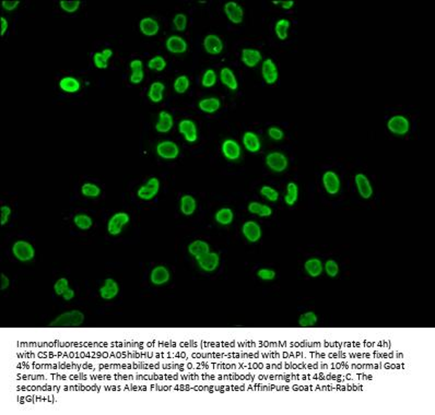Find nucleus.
Returning a JSON list of instances; mask_svg holds the SVG:
<instances>
[{
  "mask_svg": "<svg viewBox=\"0 0 435 415\" xmlns=\"http://www.w3.org/2000/svg\"><path fill=\"white\" fill-rule=\"evenodd\" d=\"M85 322V315L80 310L72 309L60 314L50 323L53 328H78Z\"/></svg>",
  "mask_w": 435,
  "mask_h": 415,
  "instance_id": "1",
  "label": "nucleus"
},
{
  "mask_svg": "<svg viewBox=\"0 0 435 415\" xmlns=\"http://www.w3.org/2000/svg\"><path fill=\"white\" fill-rule=\"evenodd\" d=\"M265 162L267 168L274 173H283L289 168L288 156L280 151H271L266 155Z\"/></svg>",
  "mask_w": 435,
  "mask_h": 415,
  "instance_id": "2",
  "label": "nucleus"
},
{
  "mask_svg": "<svg viewBox=\"0 0 435 415\" xmlns=\"http://www.w3.org/2000/svg\"><path fill=\"white\" fill-rule=\"evenodd\" d=\"M11 251L15 258L21 262H29L35 257V248L26 240H17Z\"/></svg>",
  "mask_w": 435,
  "mask_h": 415,
  "instance_id": "3",
  "label": "nucleus"
},
{
  "mask_svg": "<svg viewBox=\"0 0 435 415\" xmlns=\"http://www.w3.org/2000/svg\"><path fill=\"white\" fill-rule=\"evenodd\" d=\"M411 123L405 115H393L387 120V129L392 135L406 136L410 131Z\"/></svg>",
  "mask_w": 435,
  "mask_h": 415,
  "instance_id": "4",
  "label": "nucleus"
},
{
  "mask_svg": "<svg viewBox=\"0 0 435 415\" xmlns=\"http://www.w3.org/2000/svg\"><path fill=\"white\" fill-rule=\"evenodd\" d=\"M160 190V181L156 177H150L137 190V196L143 201H150L156 197Z\"/></svg>",
  "mask_w": 435,
  "mask_h": 415,
  "instance_id": "5",
  "label": "nucleus"
},
{
  "mask_svg": "<svg viewBox=\"0 0 435 415\" xmlns=\"http://www.w3.org/2000/svg\"><path fill=\"white\" fill-rule=\"evenodd\" d=\"M130 221V217L127 212H117L109 218L107 222V232L112 236H118L122 234L124 227H125Z\"/></svg>",
  "mask_w": 435,
  "mask_h": 415,
  "instance_id": "6",
  "label": "nucleus"
},
{
  "mask_svg": "<svg viewBox=\"0 0 435 415\" xmlns=\"http://www.w3.org/2000/svg\"><path fill=\"white\" fill-rule=\"evenodd\" d=\"M156 154L163 160H175L179 155V147L178 144L171 140H163L160 141L155 147Z\"/></svg>",
  "mask_w": 435,
  "mask_h": 415,
  "instance_id": "7",
  "label": "nucleus"
},
{
  "mask_svg": "<svg viewBox=\"0 0 435 415\" xmlns=\"http://www.w3.org/2000/svg\"><path fill=\"white\" fill-rule=\"evenodd\" d=\"M261 75L262 79L269 86L274 85L279 80V70L277 64L271 58H267L261 62Z\"/></svg>",
  "mask_w": 435,
  "mask_h": 415,
  "instance_id": "8",
  "label": "nucleus"
},
{
  "mask_svg": "<svg viewBox=\"0 0 435 415\" xmlns=\"http://www.w3.org/2000/svg\"><path fill=\"white\" fill-rule=\"evenodd\" d=\"M322 182H323L324 188H325V190H326V192L328 193V195L335 196V195H337L338 192L340 191V188H341L340 177H339V175L337 174L336 172H334V171H326L323 174Z\"/></svg>",
  "mask_w": 435,
  "mask_h": 415,
  "instance_id": "9",
  "label": "nucleus"
},
{
  "mask_svg": "<svg viewBox=\"0 0 435 415\" xmlns=\"http://www.w3.org/2000/svg\"><path fill=\"white\" fill-rule=\"evenodd\" d=\"M223 11L233 24H241L244 21V8L236 2H227L224 4Z\"/></svg>",
  "mask_w": 435,
  "mask_h": 415,
  "instance_id": "10",
  "label": "nucleus"
},
{
  "mask_svg": "<svg viewBox=\"0 0 435 415\" xmlns=\"http://www.w3.org/2000/svg\"><path fill=\"white\" fill-rule=\"evenodd\" d=\"M178 131L189 143H194L198 140V129L194 120L189 118L182 119L178 122Z\"/></svg>",
  "mask_w": 435,
  "mask_h": 415,
  "instance_id": "11",
  "label": "nucleus"
},
{
  "mask_svg": "<svg viewBox=\"0 0 435 415\" xmlns=\"http://www.w3.org/2000/svg\"><path fill=\"white\" fill-rule=\"evenodd\" d=\"M204 48L207 54L212 55V56H217L223 52L224 44L223 40L217 34H208L206 35L203 42Z\"/></svg>",
  "mask_w": 435,
  "mask_h": 415,
  "instance_id": "12",
  "label": "nucleus"
},
{
  "mask_svg": "<svg viewBox=\"0 0 435 415\" xmlns=\"http://www.w3.org/2000/svg\"><path fill=\"white\" fill-rule=\"evenodd\" d=\"M221 151L223 156L229 161H238L242 154V148L238 141L234 139H225L221 144Z\"/></svg>",
  "mask_w": 435,
  "mask_h": 415,
  "instance_id": "13",
  "label": "nucleus"
},
{
  "mask_svg": "<svg viewBox=\"0 0 435 415\" xmlns=\"http://www.w3.org/2000/svg\"><path fill=\"white\" fill-rule=\"evenodd\" d=\"M242 234L250 243H257L261 239L262 231L256 221H246L242 226Z\"/></svg>",
  "mask_w": 435,
  "mask_h": 415,
  "instance_id": "14",
  "label": "nucleus"
},
{
  "mask_svg": "<svg viewBox=\"0 0 435 415\" xmlns=\"http://www.w3.org/2000/svg\"><path fill=\"white\" fill-rule=\"evenodd\" d=\"M165 47H167V51L171 54L181 55L187 52L188 43L182 36L171 35L165 40Z\"/></svg>",
  "mask_w": 435,
  "mask_h": 415,
  "instance_id": "15",
  "label": "nucleus"
},
{
  "mask_svg": "<svg viewBox=\"0 0 435 415\" xmlns=\"http://www.w3.org/2000/svg\"><path fill=\"white\" fill-rule=\"evenodd\" d=\"M241 60L248 68H255L262 60V54L256 48L246 47L241 52Z\"/></svg>",
  "mask_w": 435,
  "mask_h": 415,
  "instance_id": "16",
  "label": "nucleus"
},
{
  "mask_svg": "<svg viewBox=\"0 0 435 415\" xmlns=\"http://www.w3.org/2000/svg\"><path fill=\"white\" fill-rule=\"evenodd\" d=\"M354 183L357 186V189L359 195H360L363 199H370L373 196V187L370 182L369 177L363 174V173H358L354 176Z\"/></svg>",
  "mask_w": 435,
  "mask_h": 415,
  "instance_id": "17",
  "label": "nucleus"
},
{
  "mask_svg": "<svg viewBox=\"0 0 435 415\" xmlns=\"http://www.w3.org/2000/svg\"><path fill=\"white\" fill-rule=\"evenodd\" d=\"M197 264L199 268L205 272H213L216 271L220 265V256L217 253H208L207 255L203 256L202 258L197 260Z\"/></svg>",
  "mask_w": 435,
  "mask_h": 415,
  "instance_id": "18",
  "label": "nucleus"
},
{
  "mask_svg": "<svg viewBox=\"0 0 435 415\" xmlns=\"http://www.w3.org/2000/svg\"><path fill=\"white\" fill-rule=\"evenodd\" d=\"M174 127V117L168 110H161L157 115L155 130L160 134H168Z\"/></svg>",
  "mask_w": 435,
  "mask_h": 415,
  "instance_id": "19",
  "label": "nucleus"
},
{
  "mask_svg": "<svg viewBox=\"0 0 435 415\" xmlns=\"http://www.w3.org/2000/svg\"><path fill=\"white\" fill-rule=\"evenodd\" d=\"M139 30L144 36L153 37L160 31V24L152 17H144L139 21Z\"/></svg>",
  "mask_w": 435,
  "mask_h": 415,
  "instance_id": "20",
  "label": "nucleus"
},
{
  "mask_svg": "<svg viewBox=\"0 0 435 415\" xmlns=\"http://www.w3.org/2000/svg\"><path fill=\"white\" fill-rule=\"evenodd\" d=\"M120 293V285L114 279L107 278L100 288V296L104 301H112Z\"/></svg>",
  "mask_w": 435,
  "mask_h": 415,
  "instance_id": "21",
  "label": "nucleus"
},
{
  "mask_svg": "<svg viewBox=\"0 0 435 415\" xmlns=\"http://www.w3.org/2000/svg\"><path fill=\"white\" fill-rule=\"evenodd\" d=\"M171 279V273L169 269L164 266H156L150 273V281L155 286H161L167 284Z\"/></svg>",
  "mask_w": 435,
  "mask_h": 415,
  "instance_id": "22",
  "label": "nucleus"
},
{
  "mask_svg": "<svg viewBox=\"0 0 435 415\" xmlns=\"http://www.w3.org/2000/svg\"><path fill=\"white\" fill-rule=\"evenodd\" d=\"M220 81L222 82V85L226 87L230 91H236L239 89V81L236 78V74L231 68L229 67H223L220 70L219 73Z\"/></svg>",
  "mask_w": 435,
  "mask_h": 415,
  "instance_id": "23",
  "label": "nucleus"
},
{
  "mask_svg": "<svg viewBox=\"0 0 435 415\" xmlns=\"http://www.w3.org/2000/svg\"><path fill=\"white\" fill-rule=\"evenodd\" d=\"M244 148L251 153H257L261 149V141L259 136L254 131H246L242 137Z\"/></svg>",
  "mask_w": 435,
  "mask_h": 415,
  "instance_id": "24",
  "label": "nucleus"
},
{
  "mask_svg": "<svg viewBox=\"0 0 435 415\" xmlns=\"http://www.w3.org/2000/svg\"><path fill=\"white\" fill-rule=\"evenodd\" d=\"M129 68L131 70L129 81L133 83V85H140L144 79L143 62L140 59H133L129 62Z\"/></svg>",
  "mask_w": 435,
  "mask_h": 415,
  "instance_id": "25",
  "label": "nucleus"
},
{
  "mask_svg": "<svg viewBox=\"0 0 435 415\" xmlns=\"http://www.w3.org/2000/svg\"><path fill=\"white\" fill-rule=\"evenodd\" d=\"M198 108L205 114H215L221 108V100L216 96L202 99L198 102Z\"/></svg>",
  "mask_w": 435,
  "mask_h": 415,
  "instance_id": "26",
  "label": "nucleus"
},
{
  "mask_svg": "<svg viewBox=\"0 0 435 415\" xmlns=\"http://www.w3.org/2000/svg\"><path fill=\"white\" fill-rule=\"evenodd\" d=\"M58 86L63 92L73 94L80 91L81 83L77 78L71 77V75H66V77H63L59 80Z\"/></svg>",
  "mask_w": 435,
  "mask_h": 415,
  "instance_id": "27",
  "label": "nucleus"
},
{
  "mask_svg": "<svg viewBox=\"0 0 435 415\" xmlns=\"http://www.w3.org/2000/svg\"><path fill=\"white\" fill-rule=\"evenodd\" d=\"M164 91H165L164 83L162 81H154L150 85L147 92V96L151 102L157 104L163 101Z\"/></svg>",
  "mask_w": 435,
  "mask_h": 415,
  "instance_id": "28",
  "label": "nucleus"
},
{
  "mask_svg": "<svg viewBox=\"0 0 435 415\" xmlns=\"http://www.w3.org/2000/svg\"><path fill=\"white\" fill-rule=\"evenodd\" d=\"M188 253L196 260H198L199 258H202L203 256L210 253V246L205 240L196 239L188 245Z\"/></svg>",
  "mask_w": 435,
  "mask_h": 415,
  "instance_id": "29",
  "label": "nucleus"
},
{
  "mask_svg": "<svg viewBox=\"0 0 435 415\" xmlns=\"http://www.w3.org/2000/svg\"><path fill=\"white\" fill-rule=\"evenodd\" d=\"M197 209L196 199L190 195H184L179 201V210L185 217H190L195 213Z\"/></svg>",
  "mask_w": 435,
  "mask_h": 415,
  "instance_id": "30",
  "label": "nucleus"
},
{
  "mask_svg": "<svg viewBox=\"0 0 435 415\" xmlns=\"http://www.w3.org/2000/svg\"><path fill=\"white\" fill-rule=\"evenodd\" d=\"M304 269L310 278H319L323 274L324 266L319 258H309L305 261Z\"/></svg>",
  "mask_w": 435,
  "mask_h": 415,
  "instance_id": "31",
  "label": "nucleus"
},
{
  "mask_svg": "<svg viewBox=\"0 0 435 415\" xmlns=\"http://www.w3.org/2000/svg\"><path fill=\"white\" fill-rule=\"evenodd\" d=\"M113 56V51L110 48H104V50L95 53L93 55V64L98 69H107L108 61Z\"/></svg>",
  "mask_w": 435,
  "mask_h": 415,
  "instance_id": "32",
  "label": "nucleus"
},
{
  "mask_svg": "<svg viewBox=\"0 0 435 415\" xmlns=\"http://www.w3.org/2000/svg\"><path fill=\"white\" fill-rule=\"evenodd\" d=\"M247 210L252 214H256L260 218H268L272 214V209L265 203H260L257 201H252L248 203Z\"/></svg>",
  "mask_w": 435,
  "mask_h": 415,
  "instance_id": "33",
  "label": "nucleus"
},
{
  "mask_svg": "<svg viewBox=\"0 0 435 415\" xmlns=\"http://www.w3.org/2000/svg\"><path fill=\"white\" fill-rule=\"evenodd\" d=\"M215 220L220 225H230L234 221V212L231 208H221L216 212Z\"/></svg>",
  "mask_w": 435,
  "mask_h": 415,
  "instance_id": "34",
  "label": "nucleus"
},
{
  "mask_svg": "<svg viewBox=\"0 0 435 415\" xmlns=\"http://www.w3.org/2000/svg\"><path fill=\"white\" fill-rule=\"evenodd\" d=\"M291 26V22L288 19H280L274 24V33L280 40H285L289 36V30Z\"/></svg>",
  "mask_w": 435,
  "mask_h": 415,
  "instance_id": "35",
  "label": "nucleus"
},
{
  "mask_svg": "<svg viewBox=\"0 0 435 415\" xmlns=\"http://www.w3.org/2000/svg\"><path fill=\"white\" fill-rule=\"evenodd\" d=\"M299 199V186L294 182H290L287 185V193L285 196V202L289 206H293Z\"/></svg>",
  "mask_w": 435,
  "mask_h": 415,
  "instance_id": "36",
  "label": "nucleus"
},
{
  "mask_svg": "<svg viewBox=\"0 0 435 415\" xmlns=\"http://www.w3.org/2000/svg\"><path fill=\"white\" fill-rule=\"evenodd\" d=\"M73 224L81 231H88L92 227L93 220L86 213H78L73 218Z\"/></svg>",
  "mask_w": 435,
  "mask_h": 415,
  "instance_id": "37",
  "label": "nucleus"
},
{
  "mask_svg": "<svg viewBox=\"0 0 435 415\" xmlns=\"http://www.w3.org/2000/svg\"><path fill=\"white\" fill-rule=\"evenodd\" d=\"M189 87H190V79L188 75L186 74L178 75L173 82V89L177 94H184L185 92H187Z\"/></svg>",
  "mask_w": 435,
  "mask_h": 415,
  "instance_id": "38",
  "label": "nucleus"
},
{
  "mask_svg": "<svg viewBox=\"0 0 435 415\" xmlns=\"http://www.w3.org/2000/svg\"><path fill=\"white\" fill-rule=\"evenodd\" d=\"M168 66V62L165 58L161 55H156L152 58H150L148 61V68L150 70L155 71V72H162L165 70V68Z\"/></svg>",
  "mask_w": 435,
  "mask_h": 415,
  "instance_id": "39",
  "label": "nucleus"
},
{
  "mask_svg": "<svg viewBox=\"0 0 435 415\" xmlns=\"http://www.w3.org/2000/svg\"><path fill=\"white\" fill-rule=\"evenodd\" d=\"M319 321V317L314 311H307V313L302 314L299 319V324L302 328H310L314 327Z\"/></svg>",
  "mask_w": 435,
  "mask_h": 415,
  "instance_id": "40",
  "label": "nucleus"
},
{
  "mask_svg": "<svg viewBox=\"0 0 435 415\" xmlns=\"http://www.w3.org/2000/svg\"><path fill=\"white\" fill-rule=\"evenodd\" d=\"M218 81V74L213 70V69H207V70L203 73L202 77V86L204 88L210 89L213 88L217 85Z\"/></svg>",
  "mask_w": 435,
  "mask_h": 415,
  "instance_id": "41",
  "label": "nucleus"
},
{
  "mask_svg": "<svg viewBox=\"0 0 435 415\" xmlns=\"http://www.w3.org/2000/svg\"><path fill=\"white\" fill-rule=\"evenodd\" d=\"M81 193L87 198H98L101 195V188L93 183H86L81 186Z\"/></svg>",
  "mask_w": 435,
  "mask_h": 415,
  "instance_id": "42",
  "label": "nucleus"
},
{
  "mask_svg": "<svg viewBox=\"0 0 435 415\" xmlns=\"http://www.w3.org/2000/svg\"><path fill=\"white\" fill-rule=\"evenodd\" d=\"M260 195L265 197L268 201L270 202H277L279 199V192L277 189H274L271 186H262L260 188Z\"/></svg>",
  "mask_w": 435,
  "mask_h": 415,
  "instance_id": "43",
  "label": "nucleus"
},
{
  "mask_svg": "<svg viewBox=\"0 0 435 415\" xmlns=\"http://www.w3.org/2000/svg\"><path fill=\"white\" fill-rule=\"evenodd\" d=\"M187 24H188L187 16L183 12L176 13L173 18V26L175 27V30L177 32H184L186 30V27H187Z\"/></svg>",
  "mask_w": 435,
  "mask_h": 415,
  "instance_id": "44",
  "label": "nucleus"
},
{
  "mask_svg": "<svg viewBox=\"0 0 435 415\" xmlns=\"http://www.w3.org/2000/svg\"><path fill=\"white\" fill-rule=\"evenodd\" d=\"M81 6V2L79 0H72V2H67V0H61L59 2L60 9L67 13H74L77 12Z\"/></svg>",
  "mask_w": 435,
  "mask_h": 415,
  "instance_id": "45",
  "label": "nucleus"
},
{
  "mask_svg": "<svg viewBox=\"0 0 435 415\" xmlns=\"http://www.w3.org/2000/svg\"><path fill=\"white\" fill-rule=\"evenodd\" d=\"M324 270H325V272L329 278H336V276L339 274V265H338L337 261L329 259L324 264Z\"/></svg>",
  "mask_w": 435,
  "mask_h": 415,
  "instance_id": "46",
  "label": "nucleus"
},
{
  "mask_svg": "<svg viewBox=\"0 0 435 415\" xmlns=\"http://www.w3.org/2000/svg\"><path fill=\"white\" fill-rule=\"evenodd\" d=\"M68 288H69V281L67 278H60L55 282L54 284V290L58 296H63V294Z\"/></svg>",
  "mask_w": 435,
  "mask_h": 415,
  "instance_id": "47",
  "label": "nucleus"
},
{
  "mask_svg": "<svg viewBox=\"0 0 435 415\" xmlns=\"http://www.w3.org/2000/svg\"><path fill=\"white\" fill-rule=\"evenodd\" d=\"M267 134L269 138L273 141H281L283 138H285V133H283V130L278 126L269 127Z\"/></svg>",
  "mask_w": 435,
  "mask_h": 415,
  "instance_id": "48",
  "label": "nucleus"
},
{
  "mask_svg": "<svg viewBox=\"0 0 435 415\" xmlns=\"http://www.w3.org/2000/svg\"><path fill=\"white\" fill-rule=\"evenodd\" d=\"M257 276L259 279L264 280V281H272L275 278V272L273 271L272 269H260L258 270L257 272Z\"/></svg>",
  "mask_w": 435,
  "mask_h": 415,
  "instance_id": "49",
  "label": "nucleus"
},
{
  "mask_svg": "<svg viewBox=\"0 0 435 415\" xmlns=\"http://www.w3.org/2000/svg\"><path fill=\"white\" fill-rule=\"evenodd\" d=\"M11 212V208L9 205H3L0 208V214H2V217H0V223H2V225H6L9 222Z\"/></svg>",
  "mask_w": 435,
  "mask_h": 415,
  "instance_id": "50",
  "label": "nucleus"
},
{
  "mask_svg": "<svg viewBox=\"0 0 435 415\" xmlns=\"http://www.w3.org/2000/svg\"><path fill=\"white\" fill-rule=\"evenodd\" d=\"M19 5H20V2H17V0H13V2H10V0H8V2H7V0H5V2L2 3L3 8L6 11H13V10H16L18 8V7H19Z\"/></svg>",
  "mask_w": 435,
  "mask_h": 415,
  "instance_id": "51",
  "label": "nucleus"
},
{
  "mask_svg": "<svg viewBox=\"0 0 435 415\" xmlns=\"http://www.w3.org/2000/svg\"><path fill=\"white\" fill-rule=\"evenodd\" d=\"M9 285H10L9 278H7V276L3 273L2 274V278H0V286H2V289L3 290L7 289V288L9 287Z\"/></svg>",
  "mask_w": 435,
  "mask_h": 415,
  "instance_id": "52",
  "label": "nucleus"
},
{
  "mask_svg": "<svg viewBox=\"0 0 435 415\" xmlns=\"http://www.w3.org/2000/svg\"><path fill=\"white\" fill-rule=\"evenodd\" d=\"M61 297H63V299L65 301H71L73 299V297H74V290L72 288L69 287Z\"/></svg>",
  "mask_w": 435,
  "mask_h": 415,
  "instance_id": "53",
  "label": "nucleus"
},
{
  "mask_svg": "<svg viewBox=\"0 0 435 415\" xmlns=\"http://www.w3.org/2000/svg\"><path fill=\"white\" fill-rule=\"evenodd\" d=\"M2 36H5V34H6V32L8 31V27H9V22H8V20H7L5 17H2Z\"/></svg>",
  "mask_w": 435,
  "mask_h": 415,
  "instance_id": "54",
  "label": "nucleus"
},
{
  "mask_svg": "<svg viewBox=\"0 0 435 415\" xmlns=\"http://www.w3.org/2000/svg\"><path fill=\"white\" fill-rule=\"evenodd\" d=\"M294 2L293 0H290V2H280V4H279V6H281V8L282 9H285V10H290V9H292L293 7H294Z\"/></svg>",
  "mask_w": 435,
  "mask_h": 415,
  "instance_id": "55",
  "label": "nucleus"
}]
</instances>
